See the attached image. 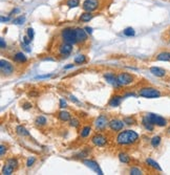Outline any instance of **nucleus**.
Wrapping results in <instances>:
<instances>
[{"instance_id":"864d4df0","label":"nucleus","mask_w":170,"mask_h":175,"mask_svg":"<svg viewBox=\"0 0 170 175\" xmlns=\"http://www.w3.org/2000/svg\"><path fill=\"white\" fill-rule=\"evenodd\" d=\"M166 133H167V134H168V135H170V126L168 127V128L166 129Z\"/></svg>"},{"instance_id":"a19ab883","label":"nucleus","mask_w":170,"mask_h":175,"mask_svg":"<svg viewBox=\"0 0 170 175\" xmlns=\"http://www.w3.org/2000/svg\"><path fill=\"white\" fill-rule=\"evenodd\" d=\"M26 35H27L28 37H30V39H34V36H35V33H34V30H33L32 27H28L27 30H26Z\"/></svg>"},{"instance_id":"ea45409f","label":"nucleus","mask_w":170,"mask_h":175,"mask_svg":"<svg viewBox=\"0 0 170 175\" xmlns=\"http://www.w3.org/2000/svg\"><path fill=\"white\" fill-rule=\"evenodd\" d=\"M33 108V104L30 102H25L22 104V109H24V110H30V109Z\"/></svg>"},{"instance_id":"4468645a","label":"nucleus","mask_w":170,"mask_h":175,"mask_svg":"<svg viewBox=\"0 0 170 175\" xmlns=\"http://www.w3.org/2000/svg\"><path fill=\"white\" fill-rule=\"evenodd\" d=\"M76 30V37H77V42L80 43V44H84L85 42H87L88 40V36H87V32L85 30V28H81V27H77L75 28Z\"/></svg>"},{"instance_id":"0eeeda50","label":"nucleus","mask_w":170,"mask_h":175,"mask_svg":"<svg viewBox=\"0 0 170 175\" xmlns=\"http://www.w3.org/2000/svg\"><path fill=\"white\" fill-rule=\"evenodd\" d=\"M101 5V0H84L82 8L84 12H95Z\"/></svg>"},{"instance_id":"20e7f679","label":"nucleus","mask_w":170,"mask_h":175,"mask_svg":"<svg viewBox=\"0 0 170 175\" xmlns=\"http://www.w3.org/2000/svg\"><path fill=\"white\" fill-rule=\"evenodd\" d=\"M118 81L120 83L121 86H128V85H131L136 81V77L132 73H119L117 75Z\"/></svg>"},{"instance_id":"c9c22d12","label":"nucleus","mask_w":170,"mask_h":175,"mask_svg":"<svg viewBox=\"0 0 170 175\" xmlns=\"http://www.w3.org/2000/svg\"><path fill=\"white\" fill-rule=\"evenodd\" d=\"M123 34H124L126 37H133L134 35H136V32H134V30L132 27H127L124 30Z\"/></svg>"},{"instance_id":"603ef678","label":"nucleus","mask_w":170,"mask_h":175,"mask_svg":"<svg viewBox=\"0 0 170 175\" xmlns=\"http://www.w3.org/2000/svg\"><path fill=\"white\" fill-rule=\"evenodd\" d=\"M28 95H30V97H38L39 93L38 92H30L28 93Z\"/></svg>"},{"instance_id":"ddd939ff","label":"nucleus","mask_w":170,"mask_h":175,"mask_svg":"<svg viewBox=\"0 0 170 175\" xmlns=\"http://www.w3.org/2000/svg\"><path fill=\"white\" fill-rule=\"evenodd\" d=\"M103 77H104V79L106 80V82L109 83L110 85H112V86H114L116 89H120L121 87H122L120 85V83H119L118 78H117V75H114V73H111V71L104 73V76Z\"/></svg>"},{"instance_id":"a18cd8bd","label":"nucleus","mask_w":170,"mask_h":175,"mask_svg":"<svg viewBox=\"0 0 170 175\" xmlns=\"http://www.w3.org/2000/svg\"><path fill=\"white\" fill-rule=\"evenodd\" d=\"M67 107V103H66V101L64 99H60V108L61 109H64Z\"/></svg>"},{"instance_id":"f3484780","label":"nucleus","mask_w":170,"mask_h":175,"mask_svg":"<svg viewBox=\"0 0 170 175\" xmlns=\"http://www.w3.org/2000/svg\"><path fill=\"white\" fill-rule=\"evenodd\" d=\"M124 98V95H114L110 98V100L108 101V106L110 107H119L122 103V100Z\"/></svg>"},{"instance_id":"5fc2aeb1","label":"nucleus","mask_w":170,"mask_h":175,"mask_svg":"<svg viewBox=\"0 0 170 175\" xmlns=\"http://www.w3.org/2000/svg\"><path fill=\"white\" fill-rule=\"evenodd\" d=\"M169 44H170V39H169Z\"/></svg>"},{"instance_id":"6e6d98bb","label":"nucleus","mask_w":170,"mask_h":175,"mask_svg":"<svg viewBox=\"0 0 170 175\" xmlns=\"http://www.w3.org/2000/svg\"><path fill=\"white\" fill-rule=\"evenodd\" d=\"M169 33H170V30H169Z\"/></svg>"},{"instance_id":"49530a36","label":"nucleus","mask_w":170,"mask_h":175,"mask_svg":"<svg viewBox=\"0 0 170 175\" xmlns=\"http://www.w3.org/2000/svg\"><path fill=\"white\" fill-rule=\"evenodd\" d=\"M69 100L72 101V103H76V104H79V103H80V102H79V100L77 99V98L75 97V95H69Z\"/></svg>"},{"instance_id":"e433bc0d","label":"nucleus","mask_w":170,"mask_h":175,"mask_svg":"<svg viewBox=\"0 0 170 175\" xmlns=\"http://www.w3.org/2000/svg\"><path fill=\"white\" fill-rule=\"evenodd\" d=\"M24 22H25V16H19V17H17V18H15L14 21H13V23L16 25H21V24H23Z\"/></svg>"},{"instance_id":"1a4fd4ad","label":"nucleus","mask_w":170,"mask_h":175,"mask_svg":"<svg viewBox=\"0 0 170 175\" xmlns=\"http://www.w3.org/2000/svg\"><path fill=\"white\" fill-rule=\"evenodd\" d=\"M108 123H109V121H108L107 115L106 114H100L96 120H95L94 125H95V128H96L97 130L103 131L105 128H106V126H108Z\"/></svg>"},{"instance_id":"cd10ccee","label":"nucleus","mask_w":170,"mask_h":175,"mask_svg":"<svg viewBox=\"0 0 170 175\" xmlns=\"http://www.w3.org/2000/svg\"><path fill=\"white\" fill-rule=\"evenodd\" d=\"M86 62H87V58H86V56L83 54L78 55V56H76L74 59V63L76 65H82Z\"/></svg>"},{"instance_id":"2f4dec72","label":"nucleus","mask_w":170,"mask_h":175,"mask_svg":"<svg viewBox=\"0 0 170 175\" xmlns=\"http://www.w3.org/2000/svg\"><path fill=\"white\" fill-rule=\"evenodd\" d=\"M65 4L68 6L69 8H77V6L80 5V0H66Z\"/></svg>"},{"instance_id":"a211bd4d","label":"nucleus","mask_w":170,"mask_h":175,"mask_svg":"<svg viewBox=\"0 0 170 175\" xmlns=\"http://www.w3.org/2000/svg\"><path fill=\"white\" fill-rule=\"evenodd\" d=\"M156 61H163V62H170V52L168 50H163L156 55Z\"/></svg>"},{"instance_id":"f8f14e48","label":"nucleus","mask_w":170,"mask_h":175,"mask_svg":"<svg viewBox=\"0 0 170 175\" xmlns=\"http://www.w3.org/2000/svg\"><path fill=\"white\" fill-rule=\"evenodd\" d=\"M82 163L84 164L86 167H88L89 169H91L92 171H95L97 174L99 175H103V171L101 170L100 166H99V164L97 163L96 161H94V159H82Z\"/></svg>"},{"instance_id":"aec40b11","label":"nucleus","mask_w":170,"mask_h":175,"mask_svg":"<svg viewBox=\"0 0 170 175\" xmlns=\"http://www.w3.org/2000/svg\"><path fill=\"white\" fill-rule=\"evenodd\" d=\"M57 117H58V119L60 120L61 122H69V120L72 119V114L66 110L59 111Z\"/></svg>"},{"instance_id":"72a5a7b5","label":"nucleus","mask_w":170,"mask_h":175,"mask_svg":"<svg viewBox=\"0 0 170 175\" xmlns=\"http://www.w3.org/2000/svg\"><path fill=\"white\" fill-rule=\"evenodd\" d=\"M129 174L130 175H142V174H144V173H143V170H141L140 168L131 167L129 169Z\"/></svg>"},{"instance_id":"423d86ee","label":"nucleus","mask_w":170,"mask_h":175,"mask_svg":"<svg viewBox=\"0 0 170 175\" xmlns=\"http://www.w3.org/2000/svg\"><path fill=\"white\" fill-rule=\"evenodd\" d=\"M0 69H1L2 76H5V77L12 76L15 73L14 65L11 62H8V61L3 60V59L0 60Z\"/></svg>"},{"instance_id":"473e14b6","label":"nucleus","mask_w":170,"mask_h":175,"mask_svg":"<svg viewBox=\"0 0 170 175\" xmlns=\"http://www.w3.org/2000/svg\"><path fill=\"white\" fill-rule=\"evenodd\" d=\"M88 156V150L87 149H84L82 151H80L79 153H77L76 155H75V158H78V159H84L85 157Z\"/></svg>"},{"instance_id":"5701e85b","label":"nucleus","mask_w":170,"mask_h":175,"mask_svg":"<svg viewBox=\"0 0 170 175\" xmlns=\"http://www.w3.org/2000/svg\"><path fill=\"white\" fill-rule=\"evenodd\" d=\"M145 163H146L147 165L149 166V167H151L153 170H156V171L162 172V168L160 167V165H159V164L156 163V161H153V159H152V158H146V161H145Z\"/></svg>"},{"instance_id":"b1692460","label":"nucleus","mask_w":170,"mask_h":175,"mask_svg":"<svg viewBox=\"0 0 170 175\" xmlns=\"http://www.w3.org/2000/svg\"><path fill=\"white\" fill-rule=\"evenodd\" d=\"M92 18H94V14L91 12H84L79 17V21L80 22H89Z\"/></svg>"},{"instance_id":"dca6fc26","label":"nucleus","mask_w":170,"mask_h":175,"mask_svg":"<svg viewBox=\"0 0 170 175\" xmlns=\"http://www.w3.org/2000/svg\"><path fill=\"white\" fill-rule=\"evenodd\" d=\"M141 124H142V126L144 127L145 130L148 131V132H153L154 131L156 126L150 122V120L147 117V115H144V117H142V120H141Z\"/></svg>"},{"instance_id":"9d476101","label":"nucleus","mask_w":170,"mask_h":175,"mask_svg":"<svg viewBox=\"0 0 170 175\" xmlns=\"http://www.w3.org/2000/svg\"><path fill=\"white\" fill-rule=\"evenodd\" d=\"M124 121L120 119H111L108 123V127L111 131H114V132H120V131L123 130L124 128Z\"/></svg>"},{"instance_id":"6e6552de","label":"nucleus","mask_w":170,"mask_h":175,"mask_svg":"<svg viewBox=\"0 0 170 175\" xmlns=\"http://www.w3.org/2000/svg\"><path fill=\"white\" fill-rule=\"evenodd\" d=\"M91 143L96 147H104L107 145L108 139L106 135L102 134V133H96L91 136Z\"/></svg>"},{"instance_id":"c03bdc74","label":"nucleus","mask_w":170,"mask_h":175,"mask_svg":"<svg viewBox=\"0 0 170 175\" xmlns=\"http://www.w3.org/2000/svg\"><path fill=\"white\" fill-rule=\"evenodd\" d=\"M0 46H1V49H6V46H8V44H6L3 38L0 39Z\"/></svg>"},{"instance_id":"7c9ffc66","label":"nucleus","mask_w":170,"mask_h":175,"mask_svg":"<svg viewBox=\"0 0 170 175\" xmlns=\"http://www.w3.org/2000/svg\"><path fill=\"white\" fill-rule=\"evenodd\" d=\"M1 172H2V174H3V175H11V174H13V172H15V170L13 169L11 166L4 164V166H3V168H2V171Z\"/></svg>"},{"instance_id":"412c9836","label":"nucleus","mask_w":170,"mask_h":175,"mask_svg":"<svg viewBox=\"0 0 170 175\" xmlns=\"http://www.w3.org/2000/svg\"><path fill=\"white\" fill-rule=\"evenodd\" d=\"M16 133L19 135V136H21V137H30V132H28L27 130H26V128L24 126H22V125H18L16 127Z\"/></svg>"},{"instance_id":"39448f33","label":"nucleus","mask_w":170,"mask_h":175,"mask_svg":"<svg viewBox=\"0 0 170 175\" xmlns=\"http://www.w3.org/2000/svg\"><path fill=\"white\" fill-rule=\"evenodd\" d=\"M147 117L150 120V122H151L152 124H153L154 126H158V127H166L167 124H168V121H167L165 117H161V115L159 114H156V113H146Z\"/></svg>"},{"instance_id":"c756f323","label":"nucleus","mask_w":170,"mask_h":175,"mask_svg":"<svg viewBox=\"0 0 170 175\" xmlns=\"http://www.w3.org/2000/svg\"><path fill=\"white\" fill-rule=\"evenodd\" d=\"M123 121H124V123L126 124L128 126H132V125H136V120L134 117H125L124 119H123Z\"/></svg>"},{"instance_id":"9b49d317","label":"nucleus","mask_w":170,"mask_h":175,"mask_svg":"<svg viewBox=\"0 0 170 175\" xmlns=\"http://www.w3.org/2000/svg\"><path fill=\"white\" fill-rule=\"evenodd\" d=\"M72 52V44H69V43L62 42L60 45L58 46V52L62 58H67Z\"/></svg>"},{"instance_id":"393cba45","label":"nucleus","mask_w":170,"mask_h":175,"mask_svg":"<svg viewBox=\"0 0 170 175\" xmlns=\"http://www.w3.org/2000/svg\"><path fill=\"white\" fill-rule=\"evenodd\" d=\"M5 164L6 165H8V166H11V167H12L15 171H16V170L18 169V167H19V161H18V159H17L16 157H10V158H8L5 161Z\"/></svg>"},{"instance_id":"58836bf2","label":"nucleus","mask_w":170,"mask_h":175,"mask_svg":"<svg viewBox=\"0 0 170 175\" xmlns=\"http://www.w3.org/2000/svg\"><path fill=\"white\" fill-rule=\"evenodd\" d=\"M37 161V158L35 156H30L27 158V161H26V167L27 168H30V167H32V166H34V164Z\"/></svg>"},{"instance_id":"7ed1b4c3","label":"nucleus","mask_w":170,"mask_h":175,"mask_svg":"<svg viewBox=\"0 0 170 175\" xmlns=\"http://www.w3.org/2000/svg\"><path fill=\"white\" fill-rule=\"evenodd\" d=\"M60 37L62 39L63 42L69 43V44H76L77 42V37H76V30L72 27H64L61 30Z\"/></svg>"},{"instance_id":"37998d69","label":"nucleus","mask_w":170,"mask_h":175,"mask_svg":"<svg viewBox=\"0 0 170 175\" xmlns=\"http://www.w3.org/2000/svg\"><path fill=\"white\" fill-rule=\"evenodd\" d=\"M22 42L26 43V44H30V42H32V39H30V37L26 35V36H24L23 38H22Z\"/></svg>"},{"instance_id":"4be33fe9","label":"nucleus","mask_w":170,"mask_h":175,"mask_svg":"<svg viewBox=\"0 0 170 175\" xmlns=\"http://www.w3.org/2000/svg\"><path fill=\"white\" fill-rule=\"evenodd\" d=\"M90 133H91V127L89 125L83 126L80 130V137L81 139H87Z\"/></svg>"},{"instance_id":"8fccbe9b","label":"nucleus","mask_w":170,"mask_h":175,"mask_svg":"<svg viewBox=\"0 0 170 175\" xmlns=\"http://www.w3.org/2000/svg\"><path fill=\"white\" fill-rule=\"evenodd\" d=\"M1 22H6V21H10L11 20V18L10 17H1Z\"/></svg>"},{"instance_id":"bb28decb","label":"nucleus","mask_w":170,"mask_h":175,"mask_svg":"<svg viewBox=\"0 0 170 175\" xmlns=\"http://www.w3.org/2000/svg\"><path fill=\"white\" fill-rule=\"evenodd\" d=\"M46 124H47V120H46V117H43V115H39V117H37L36 120H35V125L37 127H39V128L46 126Z\"/></svg>"},{"instance_id":"6ab92c4d","label":"nucleus","mask_w":170,"mask_h":175,"mask_svg":"<svg viewBox=\"0 0 170 175\" xmlns=\"http://www.w3.org/2000/svg\"><path fill=\"white\" fill-rule=\"evenodd\" d=\"M13 61L16 63H19V64H24V63L27 62V57L22 52H18L13 56Z\"/></svg>"},{"instance_id":"79ce46f5","label":"nucleus","mask_w":170,"mask_h":175,"mask_svg":"<svg viewBox=\"0 0 170 175\" xmlns=\"http://www.w3.org/2000/svg\"><path fill=\"white\" fill-rule=\"evenodd\" d=\"M21 47H22V49H24L26 52H32V48L30 47V44H26V43H24V42H21Z\"/></svg>"},{"instance_id":"f704fd0d","label":"nucleus","mask_w":170,"mask_h":175,"mask_svg":"<svg viewBox=\"0 0 170 175\" xmlns=\"http://www.w3.org/2000/svg\"><path fill=\"white\" fill-rule=\"evenodd\" d=\"M81 122L79 121L77 117H72V119L69 120V126L72 127V128H78L79 126H80Z\"/></svg>"},{"instance_id":"de8ad7c7","label":"nucleus","mask_w":170,"mask_h":175,"mask_svg":"<svg viewBox=\"0 0 170 175\" xmlns=\"http://www.w3.org/2000/svg\"><path fill=\"white\" fill-rule=\"evenodd\" d=\"M127 97L136 98V97H138V95H136V93H133V92H128V93H126V95H124V98H127Z\"/></svg>"},{"instance_id":"09e8293b","label":"nucleus","mask_w":170,"mask_h":175,"mask_svg":"<svg viewBox=\"0 0 170 175\" xmlns=\"http://www.w3.org/2000/svg\"><path fill=\"white\" fill-rule=\"evenodd\" d=\"M75 63L74 64H72V63H70V64H68V65H66V66H64V69H65V70H67V69H70V68H74V66H75Z\"/></svg>"},{"instance_id":"f03ea898","label":"nucleus","mask_w":170,"mask_h":175,"mask_svg":"<svg viewBox=\"0 0 170 175\" xmlns=\"http://www.w3.org/2000/svg\"><path fill=\"white\" fill-rule=\"evenodd\" d=\"M139 97L145 98V99H158L162 97V92L160 89L152 86H144L141 87L138 91Z\"/></svg>"},{"instance_id":"a878e982","label":"nucleus","mask_w":170,"mask_h":175,"mask_svg":"<svg viewBox=\"0 0 170 175\" xmlns=\"http://www.w3.org/2000/svg\"><path fill=\"white\" fill-rule=\"evenodd\" d=\"M118 157H119V161H120L121 163L126 164V165H129L130 161H131V158H130V156L127 154V153H125V152H120L118 154Z\"/></svg>"},{"instance_id":"3c124183","label":"nucleus","mask_w":170,"mask_h":175,"mask_svg":"<svg viewBox=\"0 0 170 175\" xmlns=\"http://www.w3.org/2000/svg\"><path fill=\"white\" fill-rule=\"evenodd\" d=\"M85 30L87 32V34H88V35H91V34H92V28H91V27H88V26H86V27H85Z\"/></svg>"},{"instance_id":"2eb2a0df","label":"nucleus","mask_w":170,"mask_h":175,"mask_svg":"<svg viewBox=\"0 0 170 175\" xmlns=\"http://www.w3.org/2000/svg\"><path fill=\"white\" fill-rule=\"evenodd\" d=\"M149 71L154 77H156V78H164V77L167 75V70H166V69L161 68V67H156V66L150 67Z\"/></svg>"},{"instance_id":"4c0bfd02","label":"nucleus","mask_w":170,"mask_h":175,"mask_svg":"<svg viewBox=\"0 0 170 175\" xmlns=\"http://www.w3.org/2000/svg\"><path fill=\"white\" fill-rule=\"evenodd\" d=\"M8 149V146L4 145V144H1V146H0V156H1V158H3V157L6 155Z\"/></svg>"},{"instance_id":"f257e3e1","label":"nucleus","mask_w":170,"mask_h":175,"mask_svg":"<svg viewBox=\"0 0 170 175\" xmlns=\"http://www.w3.org/2000/svg\"><path fill=\"white\" fill-rule=\"evenodd\" d=\"M140 141L139 134L133 130H123L118 133L116 137V143L119 146H131L136 145Z\"/></svg>"},{"instance_id":"c85d7f7f","label":"nucleus","mask_w":170,"mask_h":175,"mask_svg":"<svg viewBox=\"0 0 170 175\" xmlns=\"http://www.w3.org/2000/svg\"><path fill=\"white\" fill-rule=\"evenodd\" d=\"M161 143H162V137H161L160 135H154V136L150 139V145L153 148H158L159 146L161 145Z\"/></svg>"}]
</instances>
